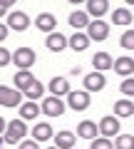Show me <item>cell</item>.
Returning a JSON list of instances; mask_svg holds the SVG:
<instances>
[{
  "mask_svg": "<svg viewBox=\"0 0 134 149\" xmlns=\"http://www.w3.org/2000/svg\"><path fill=\"white\" fill-rule=\"evenodd\" d=\"M122 92H124V95H134V77L122 82Z\"/></svg>",
  "mask_w": 134,
  "mask_h": 149,
  "instance_id": "obj_30",
  "label": "cell"
},
{
  "mask_svg": "<svg viewBox=\"0 0 134 149\" xmlns=\"http://www.w3.org/2000/svg\"><path fill=\"white\" fill-rule=\"evenodd\" d=\"M67 104H70L72 109L82 112V109L90 107V95H87V92H72L70 90V95H67Z\"/></svg>",
  "mask_w": 134,
  "mask_h": 149,
  "instance_id": "obj_5",
  "label": "cell"
},
{
  "mask_svg": "<svg viewBox=\"0 0 134 149\" xmlns=\"http://www.w3.org/2000/svg\"><path fill=\"white\" fill-rule=\"evenodd\" d=\"M10 5H12V0H0V17L8 13V8H10Z\"/></svg>",
  "mask_w": 134,
  "mask_h": 149,
  "instance_id": "obj_31",
  "label": "cell"
},
{
  "mask_svg": "<svg viewBox=\"0 0 134 149\" xmlns=\"http://www.w3.org/2000/svg\"><path fill=\"white\" fill-rule=\"evenodd\" d=\"M70 25H72V27H87V25H90V17H87V13H82V10L72 13V15H70Z\"/></svg>",
  "mask_w": 134,
  "mask_h": 149,
  "instance_id": "obj_22",
  "label": "cell"
},
{
  "mask_svg": "<svg viewBox=\"0 0 134 149\" xmlns=\"http://www.w3.org/2000/svg\"><path fill=\"white\" fill-rule=\"evenodd\" d=\"M32 137L37 142H45V139L52 137V124H35L32 127Z\"/></svg>",
  "mask_w": 134,
  "mask_h": 149,
  "instance_id": "obj_19",
  "label": "cell"
},
{
  "mask_svg": "<svg viewBox=\"0 0 134 149\" xmlns=\"http://www.w3.org/2000/svg\"><path fill=\"white\" fill-rule=\"evenodd\" d=\"M37 112H40V107H37V104L27 102V104H22V107H20V117H22V119H35V117H37Z\"/></svg>",
  "mask_w": 134,
  "mask_h": 149,
  "instance_id": "obj_24",
  "label": "cell"
},
{
  "mask_svg": "<svg viewBox=\"0 0 134 149\" xmlns=\"http://www.w3.org/2000/svg\"><path fill=\"white\" fill-rule=\"evenodd\" d=\"M37 27L40 30H45V32H52L55 30V25H57V20H55V15H50V13H42V15H37Z\"/></svg>",
  "mask_w": 134,
  "mask_h": 149,
  "instance_id": "obj_15",
  "label": "cell"
},
{
  "mask_svg": "<svg viewBox=\"0 0 134 149\" xmlns=\"http://www.w3.org/2000/svg\"><path fill=\"white\" fill-rule=\"evenodd\" d=\"M50 90H52V97H60V95H70V85L65 77H52L50 82Z\"/></svg>",
  "mask_w": 134,
  "mask_h": 149,
  "instance_id": "obj_13",
  "label": "cell"
},
{
  "mask_svg": "<svg viewBox=\"0 0 134 149\" xmlns=\"http://www.w3.org/2000/svg\"><path fill=\"white\" fill-rule=\"evenodd\" d=\"M25 134H27V124L22 122V119H12L10 124H5V139H3V142L15 144V142H20Z\"/></svg>",
  "mask_w": 134,
  "mask_h": 149,
  "instance_id": "obj_1",
  "label": "cell"
},
{
  "mask_svg": "<svg viewBox=\"0 0 134 149\" xmlns=\"http://www.w3.org/2000/svg\"><path fill=\"white\" fill-rule=\"evenodd\" d=\"M8 25H10L12 30L22 32L27 25H30V17H27L25 13H10V17H8Z\"/></svg>",
  "mask_w": 134,
  "mask_h": 149,
  "instance_id": "obj_9",
  "label": "cell"
},
{
  "mask_svg": "<svg viewBox=\"0 0 134 149\" xmlns=\"http://www.w3.org/2000/svg\"><path fill=\"white\" fill-rule=\"evenodd\" d=\"M0 104L3 107H17V104H22V95L17 90H12V87L0 85Z\"/></svg>",
  "mask_w": 134,
  "mask_h": 149,
  "instance_id": "obj_3",
  "label": "cell"
},
{
  "mask_svg": "<svg viewBox=\"0 0 134 149\" xmlns=\"http://www.w3.org/2000/svg\"><path fill=\"white\" fill-rule=\"evenodd\" d=\"M75 134L72 132H60V134H55V147L57 149H75Z\"/></svg>",
  "mask_w": 134,
  "mask_h": 149,
  "instance_id": "obj_11",
  "label": "cell"
},
{
  "mask_svg": "<svg viewBox=\"0 0 134 149\" xmlns=\"http://www.w3.org/2000/svg\"><path fill=\"white\" fill-rule=\"evenodd\" d=\"M107 35H109V25H107L104 20H94V22H90V25H87V37H90V40H94V42L107 40Z\"/></svg>",
  "mask_w": 134,
  "mask_h": 149,
  "instance_id": "obj_2",
  "label": "cell"
},
{
  "mask_svg": "<svg viewBox=\"0 0 134 149\" xmlns=\"http://www.w3.org/2000/svg\"><path fill=\"white\" fill-rule=\"evenodd\" d=\"M114 147H117V149H134V137H132V134H119Z\"/></svg>",
  "mask_w": 134,
  "mask_h": 149,
  "instance_id": "obj_26",
  "label": "cell"
},
{
  "mask_svg": "<svg viewBox=\"0 0 134 149\" xmlns=\"http://www.w3.org/2000/svg\"><path fill=\"white\" fill-rule=\"evenodd\" d=\"M3 129H5V119L0 117V132H3Z\"/></svg>",
  "mask_w": 134,
  "mask_h": 149,
  "instance_id": "obj_34",
  "label": "cell"
},
{
  "mask_svg": "<svg viewBox=\"0 0 134 149\" xmlns=\"http://www.w3.org/2000/svg\"><path fill=\"white\" fill-rule=\"evenodd\" d=\"M32 82H35V77H32V74L27 72V70H20V72L15 74V85H17V92H20V90L25 92L27 87L32 85Z\"/></svg>",
  "mask_w": 134,
  "mask_h": 149,
  "instance_id": "obj_16",
  "label": "cell"
},
{
  "mask_svg": "<svg viewBox=\"0 0 134 149\" xmlns=\"http://www.w3.org/2000/svg\"><path fill=\"white\" fill-rule=\"evenodd\" d=\"M70 45H72V50H77V52H82V50H87V45H90V37L87 35H72V40H70Z\"/></svg>",
  "mask_w": 134,
  "mask_h": 149,
  "instance_id": "obj_23",
  "label": "cell"
},
{
  "mask_svg": "<svg viewBox=\"0 0 134 149\" xmlns=\"http://www.w3.org/2000/svg\"><path fill=\"white\" fill-rule=\"evenodd\" d=\"M87 10L94 17H99V15H104V13L109 10V3L107 0H90V3H87Z\"/></svg>",
  "mask_w": 134,
  "mask_h": 149,
  "instance_id": "obj_18",
  "label": "cell"
},
{
  "mask_svg": "<svg viewBox=\"0 0 134 149\" xmlns=\"http://www.w3.org/2000/svg\"><path fill=\"white\" fill-rule=\"evenodd\" d=\"M8 37V25H0V42Z\"/></svg>",
  "mask_w": 134,
  "mask_h": 149,
  "instance_id": "obj_33",
  "label": "cell"
},
{
  "mask_svg": "<svg viewBox=\"0 0 134 149\" xmlns=\"http://www.w3.org/2000/svg\"><path fill=\"white\" fill-rule=\"evenodd\" d=\"M45 45H47V50H52V52H60V50L67 47V37L60 35V32H50V37H47Z\"/></svg>",
  "mask_w": 134,
  "mask_h": 149,
  "instance_id": "obj_10",
  "label": "cell"
},
{
  "mask_svg": "<svg viewBox=\"0 0 134 149\" xmlns=\"http://www.w3.org/2000/svg\"><path fill=\"white\" fill-rule=\"evenodd\" d=\"M10 60H12V55L8 52L5 47H0V67H5V65H10Z\"/></svg>",
  "mask_w": 134,
  "mask_h": 149,
  "instance_id": "obj_29",
  "label": "cell"
},
{
  "mask_svg": "<svg viewBox=\"0 0 134 149\" xmlns=\"http://www.w3.org/2000/svg\"><path fill=\"white\" fill-rule=\"evenodd\" d=\"M42 92H45V87L40 85L37 80H35V82H32V85H30V87L25 90V95L30 97V102H32V100H40V97H42Z\"/></svg>",
  "mask_w": 134,
  "mask_h": 149,
  "instance_id": "obj_25",
  "label": "cell"
},
{
  "mask_svg": "<svg viewBox=\"0 0 134 149\" xmlns=\"http://www.w3.org/2000/svg\"><path fill=\"white\" fill-rule=\"evenodd\" d=\"M114 70H117L119 74H134V60L132 57H119V60H114Z\"/></svg>",
  "mask_w": 134,
  "mask_h": 149,
  "instance_id": "obj_14",
  "label": "cell"
},
{
  "mask_svg": "<svg viewBox=\"0 0 134 149\" xmlns=\"http://www.w3.org/2000/svg\"><path fill=\"white\" fill-rule=\"evenodd\" d=\"M104 85H107V82H104V77L99 72H92V74H87V77H85V87H87V90H92V92H99Z\"/></svg>",
  "mask_w": 134,
  "mask_h": 149,
  "instance_id": "obj_12",
  "label": "cell"
},
{
  "mask_svg": "<svg viewBox=\"0 0 134 149\" xmlns=\"http://www.w3.org/2000/svg\"><path fill=\"white\" fill-rule=\"evenodd\" d=\"M3 144H5V142H3V139H0V149H3Z\"/></svg>",
  "mask_w": 134,
  "mask_h": 149,
  "instance_id": "obj_35",
  "label": "cell"
},
{
  "mask_svg": "<svg viewBox=\"0 0 134 149\" xmlns=\"http://www.w3.org/2000/svg\"><path fill=\"white\" fill-rule=\"evenodd\" d=\"M42 112H45V114H50V117H60V114L65 112V104H62L60 97H47L45 104H42Z\"/></svg>",
  "mask_w": 134,
  "mask_h": 149,
  "instance_id": "obj_6",
  "label": "cell"
},
{
  "mask_svg": "<svg viewBox=\"0 0 134 149\" xmlns=\"http://www.w3.org/2000/svg\"><path fill=\"white\" fill-rule=\"evenodd\" d=\"M12 62H15L20 70H27L32 62H35V52H32L30 47H20V50H15V55H12Z\"/></svg>",
  "mask_w": 134,
  "mask_h": 149,
  "instance_id": "obj_4",
  "label": "cell"
},
{
  "mask_svg": "<svg viewBox=\"0 0 134 149\" xmlns=\"http://www.w3.org/2000/svg\"><path fill=\"white\" fill-rule=\"evenodd\" d=\"M114 114H117V117H129V114H134V104L129 100L114 102Z\"/></svg>",
  "mask_w": 134,
  "mask_h": 149,
  "instance_id": "obj_20",
  "label": "cell"
},
{
  "mask_svg": "<svg viewBox=\"0 0 134 149\" xmlns=\"http://www.w3.org/2000/svg\"><path fill=\"white\" fill-rule=\"evenodd\" d=\"M119 42H122L124 50H134V30H127V32L122 35V40H119Z\"/></svg>",
  "mask_w": 134,
  "mask_h": 149,
  "instance_id": "obj_27",
  "label": "cell"
},
{
  "mask_svg": "<svg viewBox=\"0 0 134 149\" xmlns=\"http://www.w3.org/2000/svg\"><path fill=\"white\" fill-rule=\"evenodd\" d=\"M50 149H57V147H50Z\"/></svg>",
  "mask_w": 134,
  "mask_h": 149,
  "instance_id": "obj_36",
  "label": "cell"
},
{
  "mask_svg": "<svg viewBox=\"0 0 134 149\" xmlns=\"http://www.w3.org/2000/svg\"><path fill=\"white\" fill-rule=\"evenodd\" d=\"M97 129L104 134V139H107V137H114V134H119V119H117V117H104Z\"/></svg>",
  "mask_w": 134,
  "mask_h": 149,
  "instance_id": "obj_7",
  "label": "cell"
},
{
  "mask_svg": "<svg viewBox=\"0 0 134 149\" xmlns=\"http://www.w3.org/2000/svg\"><path fill=\"white\" fill-rule=\"evenodd\" d=\"M97 124L94 122H90V119H85V122H80L77 124V137H82V139H97Z\"/></svg>",
  "mask_w": 134,
  "mask_h": 149,
  "instance_id": "obj_8",
  "label": "cell"
},
{
  "mask_svg": "<svg viewBox=\"0 0 134 149\" xmlns=\"http://www.w3.org/2000/svg\"><path fill=\"white\" fill-rule=\"evenodd\" d=\"M92 149H114V144L109 142V139L99 137V139H92Z\"/></svg>",
  "mask_w": 134,
  "mask_h": 149,
  "instance_id": "obj_28",
  "label": "cell"
},
{
  "mask_svg": "<svg viewBox=\"0 0 134 149\" xmlns=\"http://www.w3.org/2000/svg\"><path fill=\"white\" fill-rule=\"evenodd\" d=\"M112 22L114 25H132V13H129L127 8H117V10L112 13Z\"/></svg>",
  "mask_w": 134,
  "mask_h": 149,
  "instance_id": "obj_17",
  "label": "cell"
},
{
  "mask_svg": "<svg viewBox=\"0 0 134 149\" xmlns=\"http://www.w3.org/2000/svg\"><path fill=\"white\" fill-rule=\"evenodd\" d=\"M92 65H94L97 70H109L114 62H112V57H109L107 52H97V55H94V60H92Z\"/></svg>",
  "mask_w": 134,
  "mask_h": 149,
  "instance_id": "obj_21",
  "label": "cell"
},
{
  "mask_svg": "<svg viewBox=\"0 0 134 149\" xmlns=\"http://www.w3.org/2000/svg\"><path fill=\"white\" fill-rule=\"evenodd\" d=\"M20 149H40V147H37V144H32V142H22Z\"/></svg>",
  "mask_w": 134,
  "mask_h": 149,
  "instance_id": "obj_32",
  "label": "cell"
}]
</instances>
